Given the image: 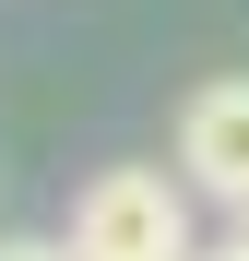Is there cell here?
Instances as JSON below:
<instances>
[{
    "label": "cell",
    "mask_w": 249,
    "mask_h": 261,
    "mask_svg": "<svg viewBox=\"0 0 249 261\" xmlns=\"http://www.w3.org/2000/svg\"><path fill=\"white\" fill-rule=\"evenodd\" d=\"M190 261H237V249H190Z\"/></svg>",
    "instance_id": "5"
},
{
    "label": "cell",
    "mask_w": 249,
    "mask_h": 261,
    "mask_svg": "<svg viewBox=\"0 0 249 261\" xmlns=\"http://www.w3.org/2000/svg\"><path fill=\"white\" fill-rule=\"evenodd\" d=\"M0 261H71L60 238H0Z\"/></svg>",
    "instance_id": "3"
},
{
    "label": "cell",
    "mask_w": 249,
    "mask_h": 261,
    "mask_svg": "<svg viewBox=\"0 0 249 261\" xmlns=\"http://www.w3.org/2000/svg\"><path fill=\"white\" fill-rule=\"evenodd\" d=\"M178 190L249 214V71L190 83V107H178Z\"/></svg>",
    "instance_id": "2"
},
{
    "label": "cell",
    "mask_w": 249,
    "mask_h": 261,
    "mask_svg": "<svg viewBox=\"0 0 249 261\" xmlns=\"http://www.w3.org/2000/svg\"><path fill=\"white\" fill-rule=\"evenodd\" d=\"M226 249H237V261H249V214H237V238H226Z\"/></svg>",
    "instance_id": "4"
},
{
    "label": "cell",
    "mask_w": 249,
    "mask_h": 261,
    "mask_svg": "<svg viewBox=\"0 0 249 261\" xmlns=\"http://www.w3.org/2000/svg\"><path fill=\"white\" fill-rule=\"evenodd\" d=\"M60 249L71 261H190V190L166 166H95Z\"/></svg>",
    "instance_id": "1"
}]
</instances>
